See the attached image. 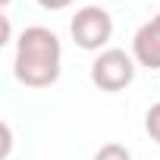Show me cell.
Returning a JSON list of instances; mask_svg holds the SVG:
<instances>
[{
  "instance_id": "obj_1",
  "label": "cell",
  "mask_w": 160,
  "mask_h": 160,
  "mask_svg": "<svg viewBox=\"0 0 160 160\" xmlns=\"http://www.w3.org/2000/svg\"><path fill=\"white\" fill-rule=\"evenodd\" d=\"M60 38L44 25H32L19 35L13 72L25 88H50L60 78Z\"/></svg>"
},
{
  "instance_id": "obj_3",
  "label": "cell",
  "mask_w": 160,
  "mask_h": 160,
  "mask_svg": "<svg viewBox=\"0 0 160 160\" xmlns=\"http://www.w3.org/2000/svg\"><path fill=\"white\" fill-rule=\"evenodd\" d=\"M132 78H135V60L119 47L101 50V57L91 63V82L101 91H122Z\"/></svg>"
},
{
  "instance_id": "obj_7",
  "label": "cell",
  "mask_w": 160,
  "mask_h": 160,
  "mask_svg": "<svg viewBox=\"0 0 160 160\" xmlns=\"http://www.w3.org/2000/svg\"><path fill=\"white\" fill-rule=\"evenodd\" d=\"M38 3H41L44 10H66L69 3H75V0H38Z\"/></svg>"
},
{
  "instance_id": "obj_8",
  "label": "cell",
  "mask_w": 160,
  "mask_h": 160,
  "mask_svg": "<svg viewBox=\"0 0 160 160\" xmlns=\"http://www.w3.org/2000/svg\"><path fill=\"white\" fill-rule=\"evenodd\" d=\"M0 3H3V7H10V3H13V0H0Z\"/></svg>"
},
{
  "instance_id": "obj_4",
  "label": "cell",
  "mask_w": 160,
  "mask_h": 160,
  "mask_svg": "<svg viewBox=\"0 0 160 160\" xmlns=\"http://www.w3.org/2000/svg\"><path fill=\"white\" fill-rule=\"evenodd\" d=\"M132 57L141 66H148V69H160V13L135 32V38H132Z\"/></svg>"
},
{
  "instance_id": "obj_2",
  "label": "cell",
  "mask_w": 160,
  "mask_h": 160,
  "mask_svg": "<svg viewBox=\"0 0 160 160\" xmlns=\"http://www.w3.org/2000/svg\"><path fill=\"white\" fill-rule=\"evenodd\" d=\"M72 41L82 50H101L113 35V19L104 7H82L69 22Z\"/></svg>"
},
{
  "instance_id": "obj_5",
  "label": "cell",
  "mask_w": 160,
  "mask_h": 160,
  "mask_svg": "<svg viewBox=\"0 0 160 160\" xmlns=\"http://www.w3.org/2000/svg\"><path fill=\"white\" fill-rule=\"evenodd\" d=\"M94 160H132V154H129L122 144H104V148L94 154Z\"/></svg>"
},
{
  "instance_id": "obj_6",
  "label": "cell",
  "mask_w": 160,
  "mask_h": 160,
  "mask_svg": "<svg viewBox=\"0 0 160 160\" xmlns=\"http://www.w3.org/2000/svg\"><path fill=\"white\" fill-rule=\"evenodd\" d=\"M144 129H148V135L160 144V104H154V107L148 110V116H144Z\"/></svg>"
}]
</instances>
